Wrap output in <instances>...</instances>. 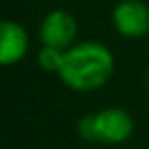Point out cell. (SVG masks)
<instances>
[{
    "label": "cell",
    "instance_id": "cell-1",
    "mask_svg": "<svg viewBox=\"0 0 149 149\" xmlns=\"http://www.w3.org/2000/svg\"><path fill=\"white\" fill-rule=\"evenodd\" d=\"M114 74L112 51L98 41H82L70 47L63 55V65L57 78L76 92H94L108 84Z\"/></svg>",
    "mask_w": 149,
    "mask_h": 149
},
{
    "label": "cell",
    "instance_id": "cell-2",
    "mask_svg": "<svg viewBox=\"0 0 149 149\" xmlns=\"http://www.w3.org/2000/svg\"><path fill=\"white\" fill-rule=\"evenodd\" d=\"M133 129H135L133 116L118 106H106L78 120V135L82 139L106 145L125 143L133 135Z\"/></svg>",
    "mask_w": 149,
    "mask_h": 149
},
{
    "label": "cell",
    "instance_id": "cell-3",
    "mask_svg": "<svg viewBox=\"0 0 149 149\" xmlns=\"http://www.w3.org/2000/svg\"><path fill=\"white\" fill-rule=\"evenodd\" d=\"M78 37V21L72 13L63 8H55L47 13L39 25V39L45 47H55L61 51H68L76 45Z\"/></svg>",
    "mask_w": 149,
    "mask_h": 149
},
{
    "label": "cell",
    "instance_id": "cell-4",
    "mask_svg": "<svg viewBox=\"0 0 149 149\" xmlns=\"http://www.w3.org/2000/svg\"><path fill=\"white\" fill-rule=\"evenodd\" d=\"M112 27L125 39H141L149 33V6L143 0H120L112 8Z\"/></svg>",
    "mask_w": 149,
    "mask_h": 149
},
{
    "label": "cell",
    "instance_id": "cell-5",
    "mask_svg": "<svg viewBox=\"0 0 149 149\" xmlns=\"http://www.w3.org/2000/svg\"><path fill=\"white\" fill-rule=\"evenodd\" d=\"M29 53V33L17 21H2L0 25V63L15 65Z\"/></svg>",
    "mask_w": 149,
    "mask_h": 149
},
{
    "label": "cell",
    "instance_id": "cell-6",
    "mask_svg": "<svg viewBox=\"0 0 149 149\" xmlns=\"http://www.w3.org/2000/svg\"><path fill=\"white\" fill-rule=\"evenodd\" d=\"M63 55L65 51L61 49H55V47H41L39 53H37V61H39V68L47 74H59L61 65H63Z\"/></svg>",
    "mask_w": 149,
    "mask_h": 149
},
{
    "label": "cell",
    "instance_id": "cell-7",
    "mask_svg": "<svg viewBox=\"0 0 149 149\" xmlns=\"http://www.w3.org/2000/svg\"><path fill=\"white\" fill-rule=\"evenodd\" d=\"M147 88H149V72H147Z\"/></svg>",
    "mask_w": 149,
    "mask_h": 149
}]
</instances>
